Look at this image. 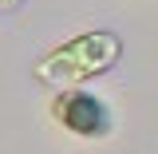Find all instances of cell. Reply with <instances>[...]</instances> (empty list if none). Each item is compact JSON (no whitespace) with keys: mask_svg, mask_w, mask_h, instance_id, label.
<instances>
[{"mask_svg":"<svg viewBox=\"0 0 158 154\" xmlns=\"http://www.w3.org/2000/svg\"><path fill=\"white\" fill-rule=\"evenodd\" d=\"M118 59H123V40H118V32L91 28V32H79V36L63 40L59 48L44 52L36 59V67H32V75L44 87L67 91V87H79L87 79L107 75Z\"/></svg>","mask_w":158,"mask_h":154,"instance_id":"6da1fadb","label":"cell"},{"mask_svg":"<svg viewBox=\"0 0 158 154\" xmlns=\"http://www.w3.org/2000/svg\"><path fill=\"white\" fill-rule=\"evenodd\" d=\"M52 119L75 138H107L111 135V123H115L111 119V107L99 95L75 91V87H67V91H59L52 99Z\"/></svg>","mask_w":158,"mask_h":154,"instance_id":"7a4b0ae2","label":"cell"},{"mask_svg":"<svg viewBox=\"0 0 158 154\" xmlns=\"http://www.w3.org/2000/svg\"><path fill=\"white\" fill-rule=\"evenodd\" d=\"M20 4H24V0H0V8H4V12H12V8H20Z\"/></svg>","mask_w":158,"mask_h":154,"instance_id":"3957f363","label":"cell"}]
</instances>
